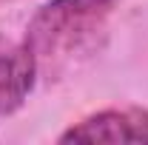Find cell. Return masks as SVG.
<instances>
[{
	"instance_id": "277c9868",
	"label": "cell",
	"mask_w": 148,
	"mask_h": 145,
	"mask_svg": "<svg viewBox=\"0 0 148 145\" xmlns=\"http://www.w3.org/2000/svg\"><path fill=\"white\" fill-rule=\"evenodd\" d=\"M0 3H6V0H0Z\"/></svg>"
},
{
	"instance_id": "6da1fadb",
	"label": "cell",
	"mask_w": 148,
	"mask_h": 145,
	"mask_svg": "<svg viewBox=\"0 0 148 145\" xmlns=\"http://www.w3.org/2000/svg\"><path fill=\"white\" fill-rule=\"evenodd\" d=\"M114 12V0H46L26 26L23 46L43 60L69 57L91 46L106 29Z\"/></svg>"
},
{
	"instance_id": "3957f363",
	"label": "cell",
	"mask_w": 148,
	"mask_h": 145,
	"mask_svg": "<svg viewBox=\"0 0 148 145\" xmlns=\"http://www.w3.org/2000/svg\"><path fill=\"white\" fill-rule=\"evenodd\" d=\"M37 71L40 66L26 46L0 49V120L23 108V103L34 91Z\"/></svg>"
},
{
	"instance_id": "7a4b0ae2",
	"label": "cell",
	"mask_w": 148,
	"mask_h": 145,
	"mask_svg": "<svg viewBox=\"0 0 148 145\" xmlns=\"http://www.w3.org/2000/svg\"><path fill=\"white\" fill-rule=\"evenodd\" d=\"M60 142H148L145 108H106L60 134Z\"/></svg>"
}]
</instances>
